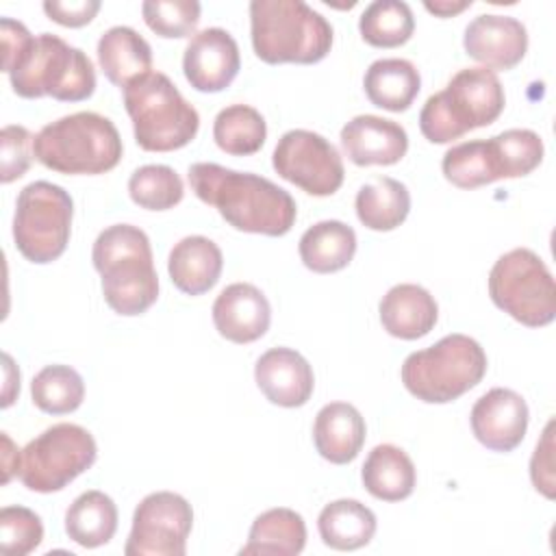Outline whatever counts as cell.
Here are the masks:
<instances>
[{
  "mask_svg": "<svg viewBox=\"0 0 556 556\" xmlns=\"http://www.w3.org/2000/svg\"><path fill=\"white\" fill-rule=\"evenodd\" d=\"M441 169L445 180L458 189H476L497 180L486 139H473L452 146L443 154Z\"/></svg>",
  "mask_w": 556,
  "mask_h": 556,
  "instance_id": "35",
  "label": "cell"
},
{
  "mask_svg": "<svg viewBox=\"0 0 556 556\" xmlns=\"http://www.w3.org/2000/svg\"><path fill=\"white\" fill-rule=\"evenodd\" d=\"M497 180L534 172L543 161V139L528 128H510L486 139Z\"/></svg>",
  "mask_w": 556,
  "mask_h": 556,
  "instance_id": "33",
  "label": "cell"
},
{
  "mask_svg": "<svg viewBox=\"0 0 556 556\" xmlns=\"http://www.w3.org/2000/svg\"><path fill=\"white\" fill-rule=\"evenodd\" d=\"M250 37L269 65L319 63L332 48L330 22L302 0H252Z\"/></svg>",
  "mask_w": 556,
  "mask_h": 556,
  "instance_id": "3",
  "label": "cell"
},
{
  "mask_svg": "<svg viewBox=\"0 0 556 556\" xmlns=\"http://www.w3.org/2000/svg\"><path fill=\"white\" fill-rule=\"evenodd\" d=\"M489 295L500 311L528 328H543L556 317L554 276L528 248H515L493 263Z\"/></svg>",
  "mask_w": 556,
  "mask_h": 556,
  "instance_id": "9",
  "label": "cell"
},
{
  "mask_svg": "<svg viewBox=\"0 0 556 556\" xmlns=\"http://www.w3.org/2000/svg\"><path fill=\"white\" fill-rule=\"evenodd\" d=\"M191 191L241 232L282 237L295 224V200L269 178L217 163L189 167Z\"/></svg>",
  "mask_w": 556,
  "mask_h": 556,
  "instance_id": "1",
  "label": "cell"
},
{
  "mask_svg": "<svg viewBox=\"0 0 556 556\" xmlns=\"http://www.w3.org/2000/svg\"><path fill=\"white\" fill-rule=\"evenodd\" d=\"M117 530V506L104 491L80 493L65 513V532L80 547L106 545Z\"/></svg>",
  "mask_w": 556,
  "mask_h": 556,
  "instance_id": "30",
  "label": "cell"
},
{
  "mask_svg": "<svg viewBox=\"0 0 556 556\" xmlns=\"http://www.w3.org/2000/svg\"><path fill=\"white\" fill-rule=\"evenodd\" d=\"M302 263L315 274H332L350 265L356 254V232L339 219H324L304 230L298 243Z\"/></svg>",
  "mask_w": 556,
  "mask_h": 556,
  "instance_id": "26",
  "label": "cell"
},
{
  "mask_svg": "<svg viewBox=\"0 0 556 556\" xmlns=\"http://www.w3.org/2000/svg\"><path fill=\"white\" fill-rule=\"evenodd\" d=\"M213 324L232 343L261 339L271 324V306L265 293L250 282L228 285L213 302Z\"/></svg>",
  "mask_w": 556,
  "mask_h": 556,
  "instance_id": "18",
  "label": "cell"
},
{
  "mask_svg": "<svg viewBox=\"0 0 556 556\" xmlns=\"http://www.w3.org/2000/svg\"><path fill=\"white\" fill-rule=\"evenodd\" d=\"M96 271L102 276L104 302L124 317L146 313L159 298V276L148 235L132 224L104 228L91 250Z\"/></svg>",
  "mask_w": 556,
  "mask_h": 556,
  "instance_id": "2",
  "label": "cell"
},
{
  "mask_svg": "<svg viewBox=\"0 0 556 556\" xmlns=\"http://www.w3.org/2000/svg\"><path fill=\"white\" fill-rule=\"evenodd\" d=\"M241 70L239 46L224 28H204L191 37L182 54V72L189 85L202 93L226 89Z\"/></svg>",
  "mask_w": 556,
  "mask_h": 556,
  "instance_id": "14",
  "label": "cell"
},
{
  "mask_svg": "<svg viewBox=\"0 0 556 556\" xmlns=\"http://www.w3.org/2000/svg\"><path fill=\"white\" fill-rule=\"evenodd\" d=\"M193 526L191 504L172 491L146 495L132 515L126 556H185Z\"/></svg>",
  "mask_w": 556,
  "mask_h": 556,
  "instance_id": "13",
  "label": "cell"
},
{
  "mask_svg": "<svg viewBox=\"0 0 556 556\" xmlns=\"http://www.w3.org/2000/svg\"><path fill=\"white\" fill-rule=\"evenodd\" d=\"M276 174L302 191L324 198L343 185V161L339 150L321 135L304 128L287 130L271 154Z\"/></svg>",
  "mask_w": 556,
  "mask_h": 556,
  "instance_id": "12",
  "label": "cell"
},
{
  "mask_svg": "<svg viewBox=\"0 0 556 556\" xmlns=\"http://www.w3.org/2000/svg\"><path fill=\"white\" fill-rule=\"evenodd\" d=\"M98 63L109 83L124 89L152 72V48L135 28L113 26L98 39Z\"/></svg>",
  "mask_w": 556,
  "mask_h": 556,
  "instance_id": "23",
  "label": "cell"
},
{
  "mask_svg": "<svg viewBox=\"0 0 556 556\" xmlns=\"http://www.w3.org/2000/svg\"><path fill=\"white\" fill-rule=\"evenodd\" d=\"M13 91L20 98L50 96L61 102H80L96 91L91 59L52 33L33 39L24 56L9 72Z\"/></svg>",
  "mask_w": 556,
  "mask_h": 556,
  "instance_id": "8",
  "label": "cell"
},
{
  "mask_svg": "<svg viewBox=\"0 0 556 556\" xmlns=\"http://www.w3.org/2000/svg\"><path fill=\"white\" fill-rule=\"evenodd\" d=\"M224 256L215 241L202 235L180 239L167 258V271L174 287L187 295H202L213 289L222 276Z\"/></svg>",
  "mask_w": 556,
  "mask_h": 556,
  "instance_id": "22",
  "label": "cell"
},
{
  "mask_svg": "<svg viewBox=\"0 0 556 556\" xmlns=\"http://www.w3.org/2000/svg\"><path fill=\"white\" fill-rule=\"evenodd\" d=\"M365 96L378 109L402 113L406 111L421 89L419 70L406 59H378L363 78Z\"/></svg>",
  "mask_w": 556,
  "mask_h": 556,
  "instance_id": "25",
  "label": "cell"
},
{
  "mask_svg": "<svg viewBox=\"0 0 556 556\" xmlns=\"http://www.w3.org/2000/svg\"><path fill=\"white\" fill-rule=\"evenodd\" d=\"M486 374L482 345L460 332L445 334L434 345L408 354L402 363V382L426 404H447L471 391Z\"/></svg>",
  "mask_w": 556,
  "mask_h": 556,
  "instance_id": "7",
  "label": "cell"
},
{
  "mask_svg": "<svg viewBox=\"0 0 556 556\" xmlns=\"http://www.w3.org/2000/svg\"><path fill=\"white\" fill-rule=\"evenodd\" d=\"M341 146L354 165H393L408 150L404 126L378 115H356L341 128Z\"/></svg>",
  "mask_w": 556,
  "mask_h": 556,
  "instance_id": "19",
  "label": "cell"
},
{
  "mask_svg": "<svg viewBox=\"0 0 556 556\" xmlns=\"http://www.w3.org/2000/svg\"><path fill=\"white\" fill-rule=\"evenodd\" d=\"M365 419L348 402H330L319 408L313 424V443L332 465L352 463L365 443Z\"/></svg>",
  "mask_w": 556,
  "mask_h": 556,
  "instance_id": "21",
  "label": "cell"
},
{
  "mask_svg": "<svg viewBox=\"0 0 556 556\" xmlns=\"http://www.w3.org/2000/svg\"><path fill=\"white\" fill-rule=\"evenodd\" d=\"M43 523L26 506H4L0 510V547L7 556H26L39 547Z\"/></svg>",
  "mask_w": 556,
  "mask_h": 556,
  "instance_id": "38",
  "label": "cell"
},
{
  "mask_svg": "<svg viewBox=\"0 0 556 556\" xmlns=\"http://www.w3.org/2000/svg\"><path fill=\"white\" fill-rule=\"evenodd\" d=\"M463 46L482 67L513 70L526 56L528 30L517 17L484 13L467 24Z\"/></svg>",
  "mask_w": 556,
  "mask_h": 556,
  "instance_id": "16",
  "label": "cell"
},
{
  "mask_svg": "<svg viewBox=\"0 0 556 556\" xmlns=\"http://www.w3.org/2000/svg\"><path fill=\"white\" fill-rule=\"evenodd\" d=\"M74 202L70 193L48 180L26 185L15 200L13 241L20 254L37 265L56 261L70 241Z\"/></svg>",
  "mask_w": 556,
  "mask_h": 556,
  "instance_id": "10",
  "label": "cell"
},
{
  "mask_svg": "<svg viewBox=\"0 0 556 556\" xmlns=\"http://www.w3.org/2000/svg\"><path fill=\"white\" fill-rule=\"evenodd\" d=\"M4 358V389H2V406H11L13 397L20 393V369L13 365V358L9 354Z\"/></svg>",
  "mask_w": 556,
  "mask_h": 556,
  "instance_id": "43",
  "label": "cell"
},
{
  "mask_svg": "<svg viewBox=\"0 0 556 556\" xmlns=\"http://www.w3.org/2000/svg\"><path fill=\"white\" fill-rule=\"evenodd\" d=\"M130 200L148 211L174 208L182 195V178L169 165H143L128 178Z\"/></svg>",
  "mask_w": 556,
  "mask_h": 556,
  "instance_id": "36",
  "label": "cell"
},
{
  "mask_svg": "<svg viewBox=\"0 0 556 556\" xmlns=\"http://www.w3.org/2000/svg\"><path fill=\"white\" fill-rule=\"evenodd\" d=\"M200 9L195 0H146L141 15L148 28L159 37L182 39L198 28Z\"/></svg>",
  "mask_w": 556,
  "mask_h": 556,
  "instance_id": "37",
  "label": "cell"
},
{
  "mask_svg": "<svg viewBox=\"0 0 556 556\" xmlns=\"http://www.w3.org/2000/svg\"><path fill=\"white\" fill-rule=\"evenodd\" d=\"M361 480L369 495L382 502L406 500L415 491L417 471L410 456L391 443L376 445L361 469Z\"/></svg>",
  "mask_w": 556,
  "mask_h": 556,
  "instance_id": "24",
  "label": "cell"
},
{
  "mask_svg": "<svg viewBox=\"0 0 556 556\" xmlns=\"http://www.w3.org/2000/svg\"><path fill=\"white\" fill-rule=\"evenodd\" d=\"M11 458H22V452L15 450V445H13V441L9 439V434L2 432V467H4L2 482H4V484L11 480L13 473H17V467H15V463H11Z\"/></svg>",
  "mask_w": 556,
  "mask_h": 556,
  "instance_id": "45",
  "label": "cell"
},
{
  "mask_svg": "<svg viewBox=\"0 0 556 556\" xmlns=\"http://www.w3.org/2000/svg\"><path fill=\"white\" fill-rule=\"evenodd\" d=\"M321 541L339 552L365 547L376 534V515L358 500H334L317 517Z\"/></svg>",
  "mask_w": 556,
  "mask_h": 556,
  "instance_id": "27",
  "label": "cell"
},
{
  "mask_svg": "<svg viewBox=\"0 0 556 556\" xmlns=\"http://www.w3.org/2000/svg\"><path fill=\"white\" fill-rule=\"evenodd\" d=\"M424 7L428 13H432L437 17H454V15L463 13L465 9H469L471 0H434V2L426 0Z\"/></svg>",
  "mask_w": 556,
  "mask_h": 556,
  "instance_id": "44",
  "label": "cell"
},
{
  "mask_svg": "<svg viewBox=\"0 0 556 556\" xmlns=\"http://www.w3.org/2000/svg\"><path fill=\"white\" fill-rule=\"evenodd\" d=\"M98 456L91 432L78 424H54L26 443L20 458V480L35 493H54L85 473Z\"/></svg>",
  "mask_w": 556,
  "mask_h": 556,
  "instance_id": "11",
  "label": "cell"
},
{
  "mask_svg": "<svg viewBox=\"0 0 556 556\" xmlns=\"http://www.w3.org/2000/svg\"><path fill=\"white\" fill-rule=\"evenodd\" d=\"M33 135L20 124H9L2 128V174L4 185L22 178L30 167V148Z\"/></svg>",
  "mask_w": 556,
  "mask_h": 556,
  "instance_id": "39",
  "label": "cell"
},
{
  "mask_svg": "<svg viewBox=\"0 0 556 556\" xmlns=\"http://www.w3.org/2000/svg\"><path fill=\"white\" fill-rule=\"evenodd\" d=\"M213 139L226 154L250 156L263 148L267 124L254 106L230 104L217 113L213 122Z\"/></svg>",
  "mask_w": 556,
  "mask_h": 556,
  "instance_id": "31",
  "label": "cell"
},
{
  "mask_svg": "<svg viewBox=\"0 0 556 556\" xmlns=\"http://www.w3.org/2000/svg\"><path fill=\"white\" fill-rule=\"evenodd\" d=\"M306 545V523L291 508H269L261 513L250 528L248 543L239 554L295 556Z\"/></svg>",
  "mask_w": 556,
  "mask_h": 556,
  "instance_id": "29",
  "label": "cell"
},
{
  "mask_svg": "<svg viewBox=\"0 0 556 556\" xmlns=\"http://www.w3.org/2000/svg\"><path fill=\"white\" fill-rule=\"evenodd\" d=\"M122 91L135 141L141 150L172 152L195 139L200 115L167 74L148 72L128 83Z\"/></svg>",
  "mask_w": 556,
  "mask_h": 556,
  "instance_id": "6",
  "label": "cell"
},
{
  "mask_svg": "<svg viewBox=\"0 0 556 556\" xmlns=\"http://www.w3.org/2000/svg\"><path fill=\"white\" fill-rule=\"evenodd\" d=\"M0 35H2V70L9 74L13 65L24 56L28 46L33 43V35L28 28L11 17L0 20Z\"/></svg>",
  "mask_w": 556,
  "mask_h": 556,
  "instance_id": "42",
  "label": "cell"
},
{
  "mask_svg": "<svg viewBox=\"0 0 556 556\" xmlns=\"http://www.w3.org/2000/svg\"><path fill=\"white\" fill-rule=\"evenodd\" d=\"M115 124L93 111H78L46 124L33 139L35 159L59 174H104L122 159Z\"/></svg>",
  "mask_w": 556,
  "mask_h": 556,
  "instance_id": "4",
  "label": "cell"
},
{
  "mask_svg": "<svg viewBox=\"0 0 556 556\" xmlns=\"http://www.w3.org/2000/svg\"><path fill=\"white\" fill-rule=\"evenodd\" d=\"M469 424L486 450L513 452L528 430V404L517 391L495 387L476 400Z\"/></svg>",
  "mask_w": 556,
  "mask_h": 556,
  "instance_id": "15",
  "label": "cell"
},
{
  "mask_svg": "<svg viewBox=\"0 0 556 556\" xmlns=\"http://www.w3.org/2000/svg\"><path fill=\"white\" fill-rule=\"evenodd\" d=\"M530 480L539 493L547 500L556 495V471H554V419L547 421L541 441L530 458Z\"/></svg>",
  "mask_w": 556,
  "mask_h": 556,
  "instance_id": "40",
  "label": "cell"
},
{
  "mask_svg": "<svg viewBox=\"0 0 556 556\" xmlns=\"http://www.w3.org/2000/svg\"><path fill=\"white\" fill-rule=\"evenodd\" d=\"M254 380L261 393L276 406H304L315 389V376L308 361L291 348H271L258 356Z\"/></svg>",
  "mask_w": 556,
  "mask_h": 556,
  "instance_id": "17",
  "label": "cell"
},
{
  "mask_svg": "<svg viewBox=\"0 0 556 556\" xmlns=\"http://www.w3.org/2000/svg\"><path fill=\"white\" fill-rule=\"evenodd\" d=\"M33 404L48 415L74 413L85 400L83 376L70 365H46L30 382Z\"/></svg>",
  "mask_w": 556,
  "mask_h": 556,
  "instance_id": "34",
  "label": "cell"
},
{
  "mask_svg": "<svg viewBox=\"0 0 556 556\" xmlns=\"http://www.w3.org/2000/svg\"><path fill=\"white\" fill-rule=\"evenodd\" d=\"M504 87L489 67L458 70L443 91L419 111V130L430 143H450L473 128L493 124L504 111Z\"/></svg>",
  "mask_w": 556,
  "mask_h": 556,
  "instance_id": "5",
  "label": "cell"
},
{
  "mask_svg": "<svg viewBox=\"0 0 556 556\" xmlns=\"http://www.w3.org/2000/svg\"><path fill=\"white\" fill-rule=\"evenodd\" d=\"M354 206L365 228L387 232L408 217L410 193L404 182L391 176H378L358 189Z\"/></svg>",
  "mask_w": 556,
  "mask_h": 556,
  "instance_id": "28",
  "label": "cell"
},
{
  "mask_svg": "<svg viewBox=\"0 0 556 556\" xmlns=\"http://www.w3.org/2000/svg\"><path fill=\"white\" fill-rule=\"evenodd\" d=\"M358 30L374 48H397L413 37L415 17L402 0H376L361 13Z\"/></svg>",
  "mask_w": 556,
  "mask_h": 556,
  "instance_id": "32",
  "label": "cell"
},
{
  "mask_svg": "<svg viewBox=\"0 0 556 556\" xmlns=\"http://www.w3.org/2000/svg\"><path fill=\"white\" fill-rule=\"evenodd\" d=\"M100 0H70V2H61V0H46L43 2V11L46 15L67 28H80L85 24H89L96 13L100 11Z\"/></svg>",
  "mask_w": 556,
  "mask_h": 556,
  "instance_id": "41",
  "label": "cell"
},
{
  "mask_svg": "<svg viewBox=\"0 0 556 556\" xmlns=\"http://www.w3.org/2000/svg\"><path fill=\"white\" fill-rule=\"evenodd\" d=\"M378 313L382 328L391 337L404 341L426 337L439 319V306L432 293L413 282L391 287L382 295Z\"/></svg>",
  "mask_w": 556,
  "mask_h": 556,
  "instance_id": "20",
  "label": "cell"
}]
</instances>
